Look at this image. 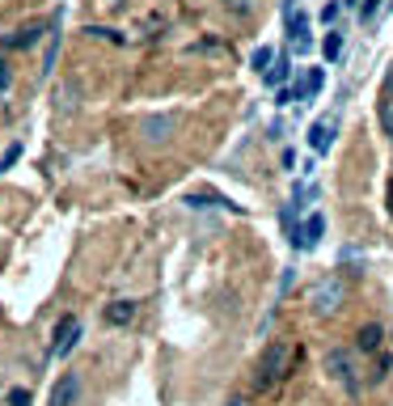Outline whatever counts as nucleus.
Returning a JSON list of instances; mask_svg holds the SVG:
<instances>
[{
  "instance_id": "nucleus-1",
  "label": "nucleus",
  "mask_w": 393,
  "mask_h": 406,
  "mask_svg": "<svg viewBox=\"0 0 393 406\" xmlns=\"http://www.w3.org/2000/svg\"><path fill=\"white\" fill-rule=\"evenodd\" d=\"M292 360H296V347H292L288 339L266 343V351L258 355V364H254V389H271V385H279V381L292 373Z\"/></svg>"
},
{
  "instance_id": "nucleus-2",
  "label": "nucleus",
  "mask_w": 393,
  "mask_h": 406,
  "mask_svg": "<svg viewBox=\"0 0 393 406\" xmlns=\"http://www.w3.org/2000/svg\"><path fill=\"white\" fill-rule=\"evenodd\" d=\"M347 304V284L339 279V275H321L317 284H313V292H309V309L317 314V318H334Z\"/></svg>"
},
{
  "instance_id": "nucleus-3",
  "label": "nucleus",
  "mask_w": 393,
  "mask_h": 406,
  "mask_svg": "<svg viewBox=\"0 0 393 406\" xmlns=\"http://www.w3.org/2000/svg\"><path fill=\"white\" fill-rule=\"evenodd\" d=\"M77 343H81V322H77V314H64L60 322H55V330H51V355L64 360Z\"/></svg>"
},
{
  "instance_id": "nucleus-4",
  "label": "nucleus",
  "mask_w": 393,
  "mask_h": 406,
  "mask_svg": "<svg viewBox=\"0 0 393 406\" xmlns=\"http://www.w3.org/2000/svg\"><path fill=\"white\" fill-rule=\"evenodd\" d=\"M326 373H330L334 381H343L347 389H360V377H355V355H351V351H343V347L326 351Z\"/></svg>"
},
{
  "instance_id": "nucleus-5",
  "label": "nucleus",
  "mask_w": 393,
  "mask_h": 406,
  "mask_svg": "<svg viewBox=\"0 0 393 406\" xmlns=\"http://www.w3.org/2000/svg\"><path fill=\"white\" fill-rule=\"evenodd\" d=\"M174 131H178V115H148L144 127H140V136H144L148 144H165Z\"/></svg>"
},
{
  "instance_id": "nucleus-6",
  "label": "nucleus",
  "mask_w": 393,
  "mask_h": 406,
  "mask_svg": "<svg viewBox=\"0 0 393 406\" xmlns=\"http://www.w3.org/2000/svg\"><path fill=\"white\" fill-rule=\"evenodd\" d=\"M77 398H81V377H77V373H64L60 381L51 385L47 406H77Z\"/></svg>"
},
{
  "instance_id": "nucleus-7",
  "label": "nucleus",
  "mask_w": 393,
  "mask_h": 406,
  "mask_svg": "<svg viewBox=\"0 0 393 406\" xmlns=\"http://www.w3.org/2000/svg\"><path fill=\"white\" fill-rule=\"evenodd\" d=\"M334 131H339V127H334L330 119H326V123H313V127L305 131V144H309L313 152H330V148H334Z\"/></svg>"
},
{
  "instance_id": "nucleus-8",
  "label": "nucleus",
  "mask_w": 393,
  "mask_h": 406,
  "mask_svg": "<svg viewBox=\"0 0 393 406\" xmlns=\"http://www.w3.org/2000/svg\"><path fill=\"white\" fill-rule=\"evenodd\" d=\"M321 233H326V216L313 212V216L300 225V233H296V250H313V245L321 241Z\"/></svg>"
},
{
  "instance_id": "nucleus-9",
  "label": "nucleus",
  "mask_w": 393,
  "mask_h": 406,
  "mask_svg": "<svg viewBox=\"0 0 393 406\" xmlns=\"http://www.w3.org/2000/svg\"><path fill=\"white\" fill-rule=\"evenodd\" d=\"M288 76H292V60L284 56V51H279V56L266 64V72H262V81L271 85V89H279V85H288Z\"/></svg>"
},
{
  "instance_id": "nucleus-10",
  "label": "nucleus",
  "mask_w": 393,
  "mask_h": 406,
  "mask_svg": "<svg viewBox=\"0 0 393 406\" xmlns=\"http://www.w3.org/2000/svg\"><path fill=\"white\" fill-rule=\"evenodd\" d=\"M321 89H326V68H309L305 81L296 85V102H313Z\"/></svg>"
},
{
  "instance_id": "nucleus-11",
  "label": "nucleus",
  "mask_w": 393,
  "mask_h": 406,
  "mask_svg": "<svg viewBox=\"0 0 393 406\" xmlns=\"http://www.w3.org/2000/svg\"><path fill=\"white\" fill-rule=\"evenodd\" d=\"M131 318H136V300H115L106 309V326H127Z\"/></svg>"
},
{
  "instance_id": "nucleus-12",
  "label": "nucleus",
  "mask_w": 393,
  "mask_h": 406,
  "mask_svg": "<svg viewBox=\"0 0 393 406\" xmlns=\"http://www.w3.org/2000/svg\"><path fill=\"white\" fill-rule=\"evenodd\" d=\"M38 38H42V26H26V30H17L13 38H5V47H9V51H26V47H34Z\"/></svg>"
},
{
  "instance_id": "nucleus-13",
  "label": "nucleus",
  "mask_w": 393,
  "mask_h": 406,
  "mask_svg": "<svg viewBox=\"0 0 393 406\" xmlns=\"http://www.w3.org/2000/svg\"><path fill=\"white\" fill-rule=\"evenodd\" d=\"M380 339H385V334H380V326H376V322H368V326H360L355 347H360V351H376V347H380Z\"/></svg>"
},
{
  "instance_id": "nucleus-14",
  "label": "nucleus",
  "mask_w": 393,
  "mask_h": 406,
  "mask_svg": "<svg viewBox=\"0 0 393 406\" xmlns=\"http://www.w3.org/2000/svg\"><path fill=\"white\" fill-rule=\"evenodd\" d=\"M279 225H284L288 241L296 245V233H300V220H296V203H284V208H279Z\"/></svg>"
},
{
  "instance_id": "nucleus-15",
  "label": "nucleus",
  "mask_w": 393,
  "mask_h": 406,
  "mask_svg": "<svg viewBox=\"0 0 393 406\" xmlns=\"http://www.w3.org/2000/svg\"><path fill=\"white\" fill-rule=\"evenodd\" d=\"M321 56H326V64L343 60V34H339V30H330V34L321 38Z\"/></svg>"
},
{
  "instance_id": "nucleus-16",
  "label": "nucleus",
  "mask_w": 393,
  "mask_h": 406,
  "mask_svg": "<svg viewBox=\"0 0 393 406\" xmlns=\"http://www.w3.org/2000/svg\"><path fill=\"white\" fill-rule=\"evenodd\" d=\"M305 30H309V17L292 9V13H288V34H292V42H296V38H305Z\"/></svg>"
},
{
  "instance_id": "nucleus-17",
  "label": "nucleus",
  "mask_w": 393,
  "mask_h": 406,
  "mask_svg": "<svg viewBox=\"0 0 393 406\" xmlns=\"http://www.w3.org/2000/svg\"><path fill=\"white\" fill-rule=\"evenodd\" d=\"M271 60H275V51H271V47H258L254 56H250V68H254V72H266V64H271Z\"/></svg>"
},
{
  "instance_id": "nucleus-18",
  "label": "nucleus",
  "mask_w": 393,
  "mask_h": 406,
  "mask_svg": "<svg viewBox=\"0 0 393 406\" xmlns=\"http://www.w3.org/2000/svg\"><path fill=\"white\" fill-rule=\"evenodd\" d=\"M380 127H385V136L393 140V97H380Z\"/></svg>"
},
{
  "instance_id": "nucleus-19",
  "label": "nucleus",
  "mask_w": 393,
  "mask_h": 406,
  "mask_svg": "<svg viewBox=\"0 0 393 406\" xmlns=\"http://www.w3.org/2000/svg\"><path fill=\"white\" fill-rule=\"evenodd\" d=\"M85 34H89V38H110V42H127L119 30H106V26H85Z\"/></svg>"
},
{
  "instance_id": "nucleus-20",
  "label": "nucleus",
  "mask_w": 393,
  "mask_h": 406,
  "mask_svg": "<svg viewBox=\"0 0 393 406\" xmlns=\"http://www.w3.org/2000/svg\"><path fill=\"white\" fill-rule=\"evenodd\" d=\"M22 161V144H9V152H5V157H0V174H9L13 165Z\"/></svg>"
},
{
  "instance_id": "nucleus-21",
  "label": "nucleus",
  "mask_w": 393,
  "mask_h": 406,
  "mask_svg": "<svg viewBox=\"0 0 393 406\" xmlns=\"http://www.w3.org/2000/svg\"><path fill=\"white\" fill-rule=\"evenodd\" d=\"M186 203L191 208H211V203H224L220 195H186Z\"/></svg>"
},
{
  "instance_id": "nucleus-22",
  "label": "nucleus",
  "mask_w": 393,
  "mask_h": 406,
  "mask_svg": "<svg viewBox=\"0 0 393 406\" xmlns=\"http://www.w3.org/2000/svg\"><path fill=\"white\" fill-rule=\"evenodd\" d=\"M376 9H380V0H360V17H364V22H372Z\"/></svg>"
},
{
  "instance_id": "nucleus-23",
  "label": "nucleus",
  "mask_w": 393,
  "mask_h": 406,
  "mask_svg": "<svg viewBox=\"0 0 393 406\" xmlns=\"http://www.w3.org/2000/svg\"><path fill=\"white\" fill-rule=\"evenodd\" d=\"M224 9H229V13H250L254 0H224Z\"/></svg>"
},
{
  "instance_id": "nucleus-24",
  "label": "nucleus",
  "mask_w": 393,
  "mask_h": 406,
  "mask_svg": "<svg viewBox=\"0 0 393 406\" xmlns=\"http://www.w3.org/2000/svg\"><path fill=\"white\" fill-rule=\"evenodd\" d=\"M339 13H343V5H339V0H330V5L321 9V22L330 26V22H334V17H339Z\"/></svg>"
},
{
  "instance_id": "nucleus-25",
  "label": "nucleus",
  "mask_w": 393,
  "mask_h": 406,
  "mask_svg": "<svg viewBox=\"0 0 393 406\" xmlns=\"http://www.w3.org/2000/svg\"><path fill=\"white\" fill-rule=\"evenodd\" d=\"M275 102H279V106H292V102H296V89H288V85H284V89L275 93Z\"/></svg>"
},
{
  "instance_id": "nucleus-26",
  "label": "nucleus",
  "mask_w": 393,
  "mask_h": 406,
  "mask_svg": "<svg viewBox=\"0 0 393 406\" xmlns=\"http://www.w3.org/2000/svg\"><path fill=\"white\" fill-rule=\"evenodd\" d=\"M9 402L13 406H30V389H9Z\"/></svg>"
},
{
  "instance_id": "nucleus-27",
  "label": "nucleus",
  "mask_w": 393,
  "mask_h": 406,
  "mask_svg": "<svg viewBox=\"0 0 393 406\" xmlns=\"http://www.w3.org/2000/svg\"><path fill=\"white\" fill-rule=\"evenodd\" d=\"M292 279H296V271H292V267H288V271H284V279H279V296H284V292H288V288H292Z\"/></svg>"
},
{
  "instance_id": "nucleus-28",
  "label": "nucleus",
  "mask_w": 393,
  "mask_h": 406,
  "mask_svg": "<svg viewBox=\"0 0 393 406\" xmlns=\"http://www.w3.org/2000/svg\"><path fill=\"white\" fill-rule=\"evenodd\" d=\"M380 97H393V68L385 72V85H380Z\"/></svg>"
},
{
  "instance_id": "nucleus-29",
  "label": "nucleus",
  "mask_w": 393,
  "mask_h": 406,
  "mask_svg": "<svg viewBox=\"0 0 393 406\" xmlns=\"http://www.w3.org/2000/svg\"><path fill=\"white\" fill-rule=\"evenodd\" d=\"M224 406H254V402H250V398H229Z\"/></svg>"
},
{
  "instance_id": "nucleus-30",
  "label": "nucleus",
  "mask_w": 393,
  "mask_h": 406,
  "mask_svg": "<svg viewBox=\"0 0 393 406\" xmlns=\"http://www.w3.org/2000/svg\"><path fill=\"white\" fill-rule=\"evenodd\" d=\"M389 208H393V182H389Z\"/></svg>"
},
{
  "instance_id": "nucleus-31",
  "label": "nucleus",
  "mask_w": 393,
  "mask_h": 406,
  "mask_svg": "<svg viewBox=\"0 0 393 406\" xmlns=\"http://www.w3.org/2000/svg\"><path fill=\"white\" fill-rule=\"evenodd\" d=\"M339 5H360V0H339Z\"/></svg>"
}]
</instances>
